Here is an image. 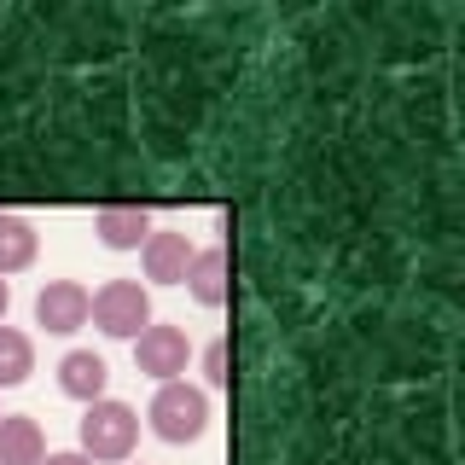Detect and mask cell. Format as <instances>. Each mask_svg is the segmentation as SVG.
<instances>
[{
    "label": "cell",
    "instance_id": "obj_1",
    "mask_svg": "<svg viewBox=\"0 0 465 465\" xmlns=\"http://www.w3.org/2000/svg\"><path fill=\"white\" fill-rule=\"evenodd\" d=\"M87 320H94L105 338H140V331L152 326V297H145V285H134V280H105L87 297Z\"/></svg>",
    "mask_w": 465,
    "mask_h": 465
},
{
    "label": "cell",
    "instance_id": "obj_2",
    "mask_svg": "<svg viewBox=\"0 0 465 465\" xmlns=\"http://www.w3.org/2000/svg\"><path fill=\"white\" fill-rule=\"evenodd\" d=\"M140 442V413L123 401H94L82 413V454L87 460H128Z\"/></svg>",
    "mask_w": 465,
    "mask_h": 465
},
{
    "label": "cell",
    "instance_id": "obj_3",
    "mask_svg": "<svg viewBox=\"0 0 465 465\" xmlns=\"http://www.w3.org/2000/svg\"><path fill=\"white\" fill-rule=\"evenodd\" d=\"M152 430L163 436V442H198L203 436V425H210V396H203V390H193V384H163L152 396Z\"/></svg>",
    "mask_w": 465,
    "mask_h": 465
},
{
    "label": "cell",
    "instance_id": "obj_4",
    "mask_svg": "<svg viewBox=\"0 0 465 465\" xmlns=\"http://www.w3.org/2000/svg\"><path fill=\"white\" fill-rule=\"evenodd\" d=\"M134 367L157 384H174V372H186V331L181 326H145L134 338Z\"/></svg>",
    "mask_w": 465,
    "mask_h": 465
},
{
    "label": "cell",
    "instance_id": "obj_5",
    "mask_svg": "<svg viewBox=\"0 0 465 465\" xmlns=\"http://www.w3.org/2000/svg\"><path fill=\"white\" fill-rule=\"evenodd\" d=\"M35 326H47V331H82L87 326V285L47 280V285L35 291Z\"/></svg>",
    "mask_w": 465,
    "mask_h": 465
},
{
    "label": "cell",
    "instance_id": "obj_6",
    "mask_svg": "<svg viewBox=\"0 0 465 465\" xmlns=\"http://www.w3.org/2000/svg\"><path fill=\"white\" fill-rule=\"evenodd\" d=\"M105 384H111V367L94 349H70V355L58 361V390H64L70 401H82V407L105 401Z\"/></svg>",
    "mask_w": 465,
    "mask_h": 465
},
{
    "label": "cell",
    "instance_id": "obj_7",
    "mask_svg": "<svg viewBox=\"0 0 465 465\" xmlns=\"http://www.w3.org/2000/svg\"><path fill=\"white\" fill-rule=\"evenodd\" d=\"M140 262H145V280L181 285L186 268H193V244H186V232H152V239L140 244Z\"/></svg>",
    "mask_w": 465,
    "mask_h": 465
},
{
    "label": "cell",
    "instance_id": "obj_8",
    "mask_svg": "<svg viewBox=\"0 0 465 465\" xmlns=\"http://www.w3.org/2000/svg\"><path fill=\"white\" fill-rule=\"evenodd\" d=\"M94 232L111 251H140V244L152 239V215H145L140 203H105V210L94 215Z\"/></svg>",
    "mask_w": 465,
    "mask_h": 465
},
{
    "label": "cell",
    "instance_id": "obj_9",
    "mask_svg": "<svg viewBox=\"0 0 465 465\" xmlns=\"http://www.w3.org/2000/svg\"><path fill=\"white\" fill-rule=\"evenodd\" d=\"M181 285L193 291L203 309H222V302H227V251H222V244H210V251H193V268H186Z\"/></svg>",
    "mask_w": 465,
    "mask_h": 465
},
{
    "label": "cell",
    "instance_id": "obj_10",
    "mask_svg": "<svg viewBox=\"0 0 465 465\" xmlns=\"http://www.w3.org/2000/svg\"><path fill=\"white\" fill-rule=\"evenodd\" d=\"M47 460V442H41V425L24 413L0 419V465H41Z\"/></svg>",
    "mask_w": 465,
    "mask_h": 465
},
{
    "label": "cell",
    "instance_id": "obj_11",
    "mask_svg": "<svg viewBox=\"0 0 465 465\" xmlns=\"http://www.w3.org/2000/svg\"><path fill=\"white\" fill-rule=\"evenodd\" d=\"M35 262V227L24 215H0V280Z\"/></svg>",
    "mask_w": 465,
    "mask_h": 465
},
{
    "label": "cell",
    "instance_id": "obj_12",
    "mask_svg": "<svg viewBox=\"0 0 465 465\" xmlns=\"http://www.w3.org/2000/svg\"><path fill=\"white\" fill-rule=\"evenodd\" d=\"M29 372H35V343H29L18 326H0V390L24 384Z\"/></svg>",
    "mask_w": 465,
    "mask_h": 465
},
{
    "label": "cell",
    "instance_id": "obj_13",
    "mask_svg": "<svg viewBox=\"0 0 465 465\" xmlns=\"http://www.w3.org/2000/svg\"><path fill=\"white\" fill-rule=\"evenodd\" d=\"M203 378H210L215 390L232 378V372H227V343H210V349H203Z\"/></svg>",
    "mask_w": 465,
    "mask_h": 465
},
{
    "label": "cell",
    "instance_id": "obj_14",
    "mask_svg": "<svg viewBox=\"0 0 465 465\" xmlns=\"http://www.w3.org/2000/svg\"><path fill=\"white\" fill-rule=\"evenodd\" d=\"M41 465H94V460H87V454H47Z\"/></svg>",
    "mask_w": 465,
    "mask_h": 465
},
{
    "label": "cell",
    "instance_id": "obj_15",
    "mask_svg": "<svg viewBox=\"0 0 465 465\" xmlns=\"http://www.w3.org/2000/svg\"><path fill=\"white\" fill-rule=\"evenodd\" d=\"M6 309H12V285L0 280V326H6Z\"/></svg>",
    "mask_w": 465,
    "mask_h": 465
},
{
    "label": "cell",
    "instance_id": "obj_16",
    "mask_svg": "<svg viewBox=\"0 0 465 465\" xmlns=\"http://www.w3.org/2000/svg\"><path fill=\"white\" fill-rule=\"evenodd\" d=\"M0 419H6V413H0Z\"/></svg>",
    "mask_w": 465,
    "mask_h": 465
}]
</instances>
